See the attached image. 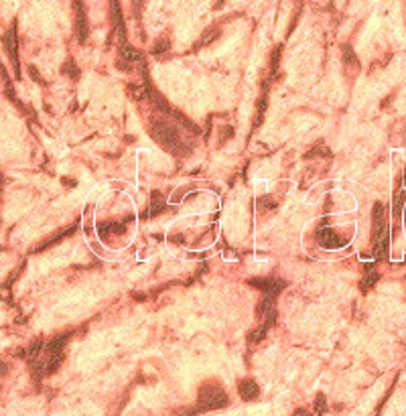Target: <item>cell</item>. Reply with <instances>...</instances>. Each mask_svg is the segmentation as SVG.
<instances>
[{
  "label": "cell",
  "instance_id": "cell-5",
  "mask_svg": "<svg viewBox=\"0 0 406 416\" xmlns=\"http://www.w3.org/2000/svg\"><path fill=\"white\" fill-rule=\"evenodd\" d=\"M315 238H317V244L321 248H325V250H339V248L345 246V240L337 236V231L333 227H329V225L319 227Z\"/></svg>",
  "mask_w": 406,
  "mask_h": 416
},
{
  "label": "cell",
  "instance_id": "cell-13",
  "mask_svg": "<svg viewBox=\"0 0 406 416\" xmlns=\"http://www.w3.org/2000/svg\"><path fill=\"white\" fill-rule=\"evenodd\" d=\"M219 35H222V29H219V27H209V29H205V31H203V35H201V39L197 41V47H205V45L213 43Z\"/></svg>",
  "mask_w": 406,
  "mask_h": 416
},
{
  "label": "cell",
  "instance_id": "cell-3",
  "mask_svg": "<svg viewBox=\"0 0 406 416\" xmlns=\"http://www.w3.org/2000/svg\"><path fill=\"white\" fill-rule=\"evenodd\" d=\"M228 406V394L224 392V388L217 384V382H207L199 388L197 394V408L199 412H207V410H217Z\"/></svg>",
  "mask_w": 406,
  "mask_h": 416
},
{
  "label": "cell",
  "instance_id": "cell-21",
  "mask_svg": "<svg viewBox=\"0 0 406 416\" xmlns=\"http://www.w3.org/2000/svg\"><path fill=\"white\" fill-rule=\"evenodd\" d=\"M169 47H171V41H169L167 37H161V39H157L155 41V47H152V53H165V51H169Z\"/></svg>",
  "mask_w": 406,
  "mask_h": 416
},
{
  "label": "cell",
  "instance_id": "cell-7",
  "mask_svg": "<svg viewBox=\"0 0 406 416\" xmlns=\"http://www.w3.org/2000/svg\"><path fill=\"white\" fill-rule=\"evenodd\" d=\"M73 8H75V32H77V41L86 43L88 35H90V25H88V12L83 6V0H73Z\"/></svg>",
  "mask_w": 406,
  "mask_h": 416
},
{
  "label": "cell",
  "instance_id": "cell-4",
  "mask_svg": "<svg viewBox=\"0 0 406 416\" xmlns=\"http://www.w3.org/2000/svg\"><path fill=\"white\" fill-rule=\"evenodd\" d=\"M248 285L250 287H256L264 294L278 296L286 288V280H280V278H274V276H266V278H250Z\"/></svg>",
  "mask_w": 406,
  "mask_h": 416
},
{
  "label": "cell",
  "instance_id": "cell-24",
  "mask_svg": "<svg viewBox=\"0 0 406 416\" xmlns=\"http://www.w3.org/2000/svg\"><path fill=\"white\" fill-rule=\"evenodd\" d=\"M230 136H234V128H232V126H224L222 134H219V142H226Z\"/></svg>",
  "mask_w": 406,
  "mask_h": 416
},
{
  "label": "cell",
  "instance_id": "cell-14",
  "mask_svg": "<svg viewBox=\"0 0 406 416\" xmlns=\"http://www.w3.org/2000/svg\"><path fill=\"white\" fill-rule=\"evenodd\" d=\"M380 280V274L376 272V270H370V266H368V274L364 276V280H362V285H360V288H362V292H368L372 287L376 285V282Z\"/></svg>",
  "mask_w": 406,
  "mask_h": 416
},
{
  "label": "cell",
  "instance_id": "cell-8",
  "mask_svg": "<svg viewBox=\"0 0 406 416\" xmlns=\"http://www.w3.org/2000/svg\"><path fill=\"white\" fill-rule=\"evenodd\" d=\"M110 12H112V25L114 31L120 37V43L126 41V23H124V14H122V6L120 0H110Z\"/></svg>",
  "mask_w": 406,
  "mask_h": 416
},
{
  "label": "cell",
  "instance_id": "cell-23",
  "mask_svg": "<svg viewBox=\"0 0 406 416\" xmlns=\"http://www.w3.org/2000/svg\"><path fill=\"white\" fill-rule=\"evenodd\" d=\"M404 201H406V189L400 191V193L396 195V199H394V215H400V211H402V207H404Z\"/></svg>",
  "mask_w": 406,
  "mask_h": 416
},
{
  "label": "cell",
  "instance_id": "cell-2",
  "mask_svg": "<svg viewBox=\"0 0 406 416\" xmlns=\"http://www.w3.org/2000/svg\"><path fill=\"white\" fill-rule=\"evenodd\" d=\"M150 136L155 138L165 151H169L171 155H187L191 148H185L183 146V140H181V134L179 130L171 124H167V120H161V118H152L150 120Z\"/></svg>",
  "mask_w": 406,
  "mask_h": 416
},
{
  "label": "cell",
  "instance_id": "cell-27",
  "mask_svg": "<svg viewBox=\"0 0 406 416\" xmlns=\"http://www.w3.org/2000/svg\"><path fill=\"white\" fill-rule=\"evenodd\" d=\"M171 240H173L175 244H181V242H185V238H183V236H173Z\"/></svg>",
  "mask_w": 406,
  "mask_h": 416
},
{
  "label": "cell",
  "instance_id": "cell-15",
  "mask_svg": "<svg viewBox=\"0 0 406 416\" xmlns=\"http://www.w3.org/2000/svg\"><path fill=\"white\" fill-rule=\"evenodd\" d=\"M270 327H272V323L264 321V323H262L258 329H254V331L250 333V335H248V341H250V343H258L260 339H264V335L268 333V329H270Z\"/></svg>",
  "mask_w": 406,
  "mask_h": 416
},
{
  "label": "cell",
  "instance_id": "cell-1",
  "mask_svg": "<svg viewBox=\"0 0 406 416\" xmlns=\"http://www.w3.org/2000/svg\"><path fill=\"white\" fill-rule=\"evenodd\" d=\"M67 339H69V333L59 335V337L51 339L47 343H35L31 347L29 361H31V368L35 370L37 376H49L59 368Z\"/></svg>",
  "mask_w": 406,
  "mask_h": 416
},
{
  "label": "cell",
  "instance_id": "cell-19",
  "mask_svg": "<svg viewBox=\"0 0 406 416\" xmlns=\"http://www.w3.org/2000/svg\"><path fill=\"white\" fill-rule=\"evenodd\" d=\"M73 229L75 227H67V229H63V231H59V234L55 236V238H51V240H47L43 246H39V250H45V248H49V246H53V244H57L61 238H65V236H71L73 234Z\"/></svg>",
  "mask_w": 406,
  "mask_h": 416
},
{
  "label": "cell",
  "instance_id": "cell-28",
  "mask_svg": "<svg viewBox=\"0 0 406 416\" xmlns=\"http://www.w3.org/2000/svg\"><path fill=\"white\" fill-rule=\"evenodd\" d=\"M224 2H226V0H219V2H217V6H222V4H224Z\"/></svg>",
  "mask_w": 406,
  "mask_h": 416
},
{
  "label": "cell",
  "instance_id": "cell-10",
  "mask_svg": "<svg viewBox=\"0 0 406 416\" xmlns=\"http://www.w3.org/2000/svg\"><path fill=\"white\" fill-rule=\"evenodd\" d=\"M126 227H124V224H116V222H104V224H98V234H100V238H108V236H112V234H122Z\"/></svg>",
  "mask_w": 406,
  "mask_h": 416
},
{
  "label": "cell",
  "instance_id": "cell-18",
  "mask_svg": "<svg viewBox=\"0 0 406 416\" xmlns=\"http://www.w3.org/2000/svg\"><path fill=\"white\" fill-rule=\"evenodd\" d=\"M280 57H282V47L280 45H276L272 51H270V69H272V73L276 71V67H278V63H280Z\"/></svg>",
  "mask_w": 406,
  "mask_h": 416
},
{
  "label": "cell",
  "instance_id": "cell-26",
  "mask_svg": "<svg viewBox=\"0 0 406 416\" xmlns=\"http://www.w3.org/2000/svg\"><path fill=\"white\" fill-rule=\"evenodd\" d=\"M132 10L136 16H140V10H142V0H132Z\"/></svg>",
  "mask_w": 406,
  "mask_h": 416
},
{
  "label": "cell",
  "instance_id": "cell-12",
  "mask_svg": "<svg viewBox=\"0 0 406 416\" xmlns=\"http://www.w3.org/2000/svg\"><path fill=\"white\" fill-rule=\"evenodd\" d=\"M120 53H122L124 61H138V63L144 61L138 49H134L132 45H128V41H122V43H120Z\"/></svg>",
  "mask_w": 406,
  "mask_h": 416
},
{
  "label": "cell",
  "instance_id": "cell-17",
  "mask_svg": "<svg viewBox=\"0 0 406 416\" xmlns=\"http://www.w3.org/2000/svg\"><path fill=\"white\" fill-rule=\"evenodd\" d=\"M311 157H331V151H329L323 142H317L313 151L307 153V159H311Z\"/></svg>",
  "mask_w": 406,
  "mask_h": 416
},
{
  "label": "cell",
  "instance_id": "cell-25",
  "mask_svg": "<svg viewBox=\"0 0 406 416\" xmlns=\"http://www.w3.org/2000/svg\"><path fill=\"white\" fill-rule=\"evenodd\" d=\"M315 408H317V412H319V414L325 410V396H323V394H319V396H317V404H315Z\"/></svg>",
  "mask_w": 406,
  "mask_h": 416
},
{
  "label": "cell",
  "instance_id": "cell-11",
  "mask_svg": "<svg viewBox=\"0 0 406 416\" xmlns=\"http://www.w3.org/2000/svg\"><path fill=\"white\" fill-rule=\"evenodd\" d=\"M165 209H167V203H165V201H161V195H159V191H155V193H152V203L148 205V211H144V213H142V218H144V220H148V218H155V215L163 213Z\"/></svg>",
  "mask_w": 406,
  "mask_h": 416
},
{
  "label": "cell",
  "instance_id": "cell-16",
  "mask_svg": "<svg viewBox=\"0 0 406 416\" xmlns=\"http://www.w3.org/2000/svg\"><path fill=\"white\" fill-rule=\"evenodd\" d=\"M341 51H343V61L349 65V67H358V57H355L351 45H343Z\"/></svg>",
  "mask_w": 406,
  "mask_h": 416
},
{
  "label": "cell",
  "instance_id": "cell-6",
  "mask_svg": "<svg viewBox=\"0 0 406 416\" xmlns=\"http://www.w3.org/2000/svg\"><path fill=\"white\" fill-rule=\"evenodd\" d=\"M2 43H4V49H6L10 61H12L14 73H16V77H19L21 69H19V39H16V23L10 25V29L6 31V35L2 37Z\"/></svg>",
  "mask_w": 406,
  "mask_h": 416
},
{
  "label": "cell",
  "instance_id": "cell-9",
  "mask_svg": "<svg viewBox=\"0 0 406 416\" xmlns=\"http://www.w3.org/2000/svg\"><path fill=\"white\" fill-rule=\"evenodd\" d=\"M238 394H240L242 400L252 402V400H256V398L260 396V388H258V384L254 380H242L238 384Z\"/></svg>",
  "mask_w": 406,
  "mask_h": 416
},
{
  "label": "cell",
  "instance_id": "cell-22",
  "mask_svg": "<svg viewBox=\"0 0 406 416\" xmlns=\"http://www.w3.org/2000/svg\"><path fill=\"white\" fill-rule=\"evenodd\" d=\"M63 73H65V75H71L73 79H77V77H79V69H77V65H75V61H73V59L65 61V65H63Z\"/></svg>",
  "mask_w": 406,
  "mask_h": 416
},
{
  "label": "cell",
  "instance_id": "cell-20",
  "mask_svg": "<svg viewBox=\"0 0 406 416\" xmlns=\"http://www.w3.org/2000/svg\"><path fill=\"white\" fill-rule=\"evenodd\" d=\"M264 110H266V94H262V97L258 99V112H256V120H254V128H258L262 118H264Z\"/></svg>",
  "mask_w": 406,
  "mask_h": 416
}]
</instances>
